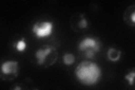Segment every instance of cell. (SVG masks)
I'll list each match as a JSON object with an SVG mask.
<instances>
[{
	"mask_svg": "<svg viewBox=\"0 0 135 90\" xmlns=\"http://www.w3.org/2000/svg\"><path fill=\"white\" fill-rule=\"evenodd\" d=\"M74 74L81 84L93 86L98 83L102 76L101 67L96 63L85 60L80 63L76 67Z\"/></svg>",
	"mask_w": 135,
	"mask_h": 90,
	"instance_id": "6da1fadb",
	"label": "cell"
},
{
	"mask_svg": "<svg viewBox=\"0 0 135 90\" xmlns=\"http://www.w3.org/2000/svg\"><path fill=\"white\" fill-rule=\"evenodd\" d=\"M35 57L38 65L47 68L56 63L58 53L55 46L45 45L37 50L35 53Z\"/></svg>",
	"mask_w": 135,
	"mask_h": 90,
	"instance_id": "7a4b0ae2",
	"label": "cell"
},
{
	"mask_svg": "<svg viewBox=\"0 0 135 90\" xmlns=\"http://www.w3.org/2000/svg\"><path fill=\"white\" fill-rule=\"evenodd\" d=\"M102 44L98 38L86 36L80 41L78 48L88 59H93L101 51Z\"/></svg>",
	"mask_w": 135,
	"mask_h": 90,
	"instance_id": "3957f363",
	"label": "cell"
},
{
	"mask_svg": "<svg viewBox=\"0 0 135 90\" xmlns=\"http://www.w3.org/2000/svg\"><path fill=\"white\" fill-rule=\"evenodd\" d=\"M54 28V25L52 21L41 20L33 24L32 32L37 39H43L52 35Z\"/></svg>",
	"mask_w": 135,
	"mask_h": 90,
	"instance_id": "277c9868",
	"label": "cell"
},
{
	"mask_svg": "<svg viewBox=\"0 0 135 90\" xmlns=\"http://www.w3.org/2000/svg\"><path fill=\"white\" fill-rule=\"evenodd\" d=\"M19 63L15 60H7L3 63L1 68V77L3 80H12L18 75Z\"/></svg>",
	"mask_w": 135,
	"mask_h": 90,
	"instance_id": "5b68a950",
	"label": "cell"
},
{
	"mask_svg": "<svg viewBox=\"0 0 135 90\" xmlns=\"http://www.w3.org/2000/svg\"><path fill=\"white\" fill-rule=\"evenodd\" d=\"M71 26L74 31L80 32L88 28V22L83 14H77L75 17L71 18Z\"/></svg>",
	"mask_w": 135,
	"mask_h": 90,
	"instance_id": "8992f818",
	"label": "cell"
},
{
	"mask_svg": "<svg viewBox=\"0 0 135 90\" xmlns=\"http://www.w3.org/2000/svg\"><path fill=\"white\" fill-rule=\"evenodd\" d=\"M124 20L126 23L130 26L134 27L135 23V6H129L125 11L124 14Z\"/></svg>",
	"mask_w": 135,
	"mask_h": 90,
	"instance_id": "52a82bcc",
	"label": "cell"
},
{
	"mask_svg": "<svg viewBox=\"0 0 135 90\" xmlns=\"http://www.w3.org/2000/svg\"><path fill=\"white\" fill-rule=\"evenodd\" d=\"M121 56V51L115 48H111L107 51V58L112 62L119 61Z\"/></svg>",
	"mask_w": 135,
	"mask_h": 90,
	"instance_id": "ba28073f",
	"label": "cell"
},
{
	"mask_svg": "<svg viewBox=\"0 0 135 90\" xmlns=\"http://www.w3.org/2000/svg\"><path fill=\"white\" fill-rule=\"evenodd\" d=\"M14 47L18 52L23 53L27 48V43L25 42L24 38H22V39L16 42L14 44Z\"/></svg>",
	"mask_w": 135,
	"mask_h": 90,
	"instance_id": "9c48e42d",
	"label": "cell"
},
{
	"mask_svg": "<svg viewBox=\"0 0 135 90\" xmlns=\"http://www.w3.org/2000/svg\"><path fill=\"white\" fill-rule=\"evenodd\" d=\"M75 56L73 54L66 53L62 56L63 63L67 66H70L74 64L75 62Z\"/></svg>",
	"mask_w": 135,
	"mask_h": 90,
	"instance_id": "30bf717a",
	"label": "cell"
},
{
	"mask_svg": "<svg viewBox=\"0 0 135 90\" xmlns=\"http://www.w3.org/2000/svg\"><path fill=\"white\" fill-rule=\"evenodd\" d=\"M135 76V72L134 70L132 72H130L128 73L125 75L124 79L127 80L128 84L129 86H133L134 84V78Z\"/></svg>",
	"mask_w": 135,
	"mask_h": 90,
	"instance_id": "8fae6325",
	"label": "cell"
},
{
	"mask_svg": "<svg viewBox=\"0 0 135 90\" xmlns=\"http://www.w3.org/2000/svg\"><path fill=\"white\" fill-rule=\"evenodd\" d=\"M15 89H21V88H20V87H16L15 88Z\"/></svg>",
	"mask_w": 135,
	"mask_h": 90,
	"instance_id": "7c38bea8",
	"label": "cell"
}]
</instances>
